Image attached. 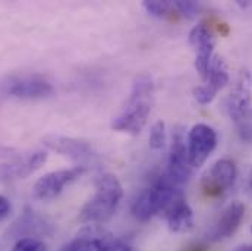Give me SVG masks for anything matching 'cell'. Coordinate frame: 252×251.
I'll return each instance as SVG.
<instances>
[{
  "instance_id": "11",
  "label": "cell",
  "mask_w": 252,
  "mask_h": 251,
  "mask_svg": "<svg viewBox=\"0 0 252 251\" xmlns=\"http://www.w3.org/2000/svg\"><path fill=\"white\" fill-rule=\"evenodd\" d=\"M43 143L47 148L76 162H84L94 154V150L88 141L73 138V137L52 134V135L44 137Z\"/></svg>"
},
{
  "instance_id": "3",
  "label": "cell",
  "mask_w": 252,
  "mask_h": 251,
  "mask_svg": "<svg viewBox=\"0 0 252 251\" xmlns=\"http://www.w3.org/2000/svg\"><path fill=\"white\" fill-rule=\"evenodd\" d=\"M182 189L175 185L166 175L160 177L153 187L144 189L132 203V215L136 220L147 222L153 216L163 213Z\"/></svg>"
},
{
  "instance_id": "13",
  "label": "cell",
  "mask_w": 252,
  "mask_h": 251,
  "mask_svg": "<svg viewBox=\"0 0 252 251\" xmlns=\"http://www.w3.org/2000/svg\"><path fill=\"white\" fill-rule=\"evenodd\" d=\"M244 216H245V206L241 201H233L221 212L220 217L217 219L213 229L210 231V238L214 241L230 238L241 226Z\"/></svg>"
},
{
  "instance_id": "8",
  "label": "cell",
  "mask_w": 252,
  "mask_h": 251,
  "mask_svg": "<svg viewBox=\"0 0 252 251\" xmlns=\"http://www.w3.org/2000/svg\"><path fill=\"white\" fill-rule=\"evenodd\" d=\"M85 172L84 166H76L70 169L55 171L41 177L32 187V195L37 200H53L56 198L66 185L76 181Z\"/></svg>"
},
{
  "instance_id": "4",
  "label": "cell",
  "mask_w": 252,
  "mask_h": 251,
  "mask_svg": "<svg viewBox=\"0 0 252 251\" xmlns=\"http://www.w3.org/2000/svg\"><path fill=\"white\" fill-rule=\"evenodd\" d=\"M175 185L187 184L192 177V166L189 163L185 132L182 126H175L172 134V148L167 160V171L164 174Z\"/></svg>"
},
{
  "instance_id": "30",
  "label": "cell",
  "mask_w": 252,
  "mask_h": 251,
  "mask_svg": "<svg viewBox=\"0 0 252 251\" xmlns=\"http://www.w3.org/2000/svg\"><path fill=\"white\" fill-rule=\"evenodd\" d=\"M193 251H201V250H193Z\"/></svg>"
},
{
  "instance_id": "31",
  "label": "cell",
  "mask_w": 252,
  "mask_h": 251,
  "mask_svg": "<svg viewBox=\"0 0 252 251\" xmlns=\"http://www.w3.org/2000/svg\"><path fill=\"white\" fill-rule=\"evenodd\" d=\"M251 232H252V226H251Z\"/></svg>"
},
{
  "instance_id": "18",
  "label": "cell",
  "mask_w": 252,
  "mask_h": 251,
  "mask_svg": "<svg viewBox=\"0 0 252 251\" xmlns=\"http://www.w3.org/2000/svg\"><path fill=\"white\" fill-rule=\"evenodd\" d=\"M166 141H167L166 124L163 121H157L151 126V131H150V147L153 150H161L164 148Z\"/></svg>"
},
{
  "instance_id": "24",
  "label": "cell",
  "mask_w": 252,
  "mask_h": 251,
  "mask_svg": "<svg viewBox=\"0 0 252 251\" xmlns=\"http://www.w3.org/2000/svg\"><path fill=\"white\" fill-rule=\"evenodd\" d=\"M10 210H12L10 201L4 195H0V222L10 215Z\"/></svg>"
},
{
  "instance_id": "21",
  "label": "cell",
  "mask_w": 252,
  "mask_h": 251,
  "mask_svg": "<svg viewBox=\"0 0 252 251\" xmlns=\"http://www.w3.org/2000/svg\"><path fill=\"white\" fill-rule=\"evenodd\" d=\"M46 244L37 238L27 237V238H19L16 244L13 246L12 251H46Z\"/></svg>"
},
{
  "instance_id": "14",
  "label": "cell",
  "mask_w": 252,
  "mask_h": 251,
  "mask_svg": "<svg viewBox=\"0 0 252 251\" xmlns=\"http://www.w3.org/2000/svg\"><path fill=\"white\" fill-rule=\"evenodd\" d=\"M167 220V226L172 232L184 234L193 228V212L188 204L184 192L178 194L173 201L163 212Z\"/></svg>"
},
{
  "instance_id": "7",
  "label": "cell",
  "mask_w": 252,
  "mask_h": 251,
  "mask_svg": "<svg viewBox=\"0 0 252 251\" xmlns=\"http://www.w3.org/2000/svg\"><path fill=\"white\" fill-rule=\"evenodd\" d=\"M236 177H238L236 165L229 159H220L202 177L201 187L205 195L219 197L233 187Z\"/></svg>"
},
{
  "instance_id": "17",
  "label": "cell",
  "mask_w": 252,
  "mask_h": 251,
  "mask_svg": "<svg viewBox=\"0 0 252 251\" xmlns=\"http://www.w3.org/2000/svg\"><path fill=\"white\" fill-rule=\"evenodd\" d=\"M142 7L147 10V13H150L151 16L156 18H166L170 15L173 3L166 1V0H150V1H144Z\"/></svg>"
},
{
  "instance_id": "15",
  "label": "cell",
  "mask_w": 252,
  "mask_h": 251,
  "mask_svg": "<svg viewBox=\"0 0 252 251\" xmlns=\"http://www.w3.org/2000/svg\"><path fill=\"white\" fill-rule=\"evenodd\" d=\"M229 79L230 76H229L226 62L223 61V58L214 55L211 58V62L208 66V73H207V78L204 79V84H207L216 93H219L221 88H224L229 84Z\"/></svg>"
},
{
  "instance_id": "26",
  "label": "cell",
  "mask_w": 252,
  "mask_h": 251,
  "mask_svg": "<svg viewBox=\"0 0 252 251\" xmlns=\"http://www.w3.org/2000/svg\"><path fill=\"white\" fill-rule=\"evenodd\" d=\"M13 153H15V150L0 145V157H10V156H13Z\"/></svg>"
},
{
  "instance_id": "5",
  "label": "cell",
  "mask_w": 252,
  "mask_h": 251,
  "mask_svg": "<svg viewBox=\"0 0 252 251\" xmlns=\"http://www.w3.org/2000/svg\"><path fill=\"white\" fill-rule=\"evenodd\" d=\"M217 147V134L211 126L196 124L190 128L187 140L189 163L192 168L202 166Z\"/></svg>"
},
{
  "instance_id": "29",
  "label": "cell",
  "mask_w": 252,
  "mask_h": 251,
  "mask_svg": "<svg viewBox=\"0 0 252 251\" xmlns=\"http://www.w3.org/2000/svg\"><path fill=\"white\" fill-rule=\"evenodd\" d=\"M236 251H252V246H244V247H239Z\"/></svg>"
},
{
  "instance_id": "6",
  "label": "cell",
  "mask_w": 252,
  "mask_h": 251,
  "mask_svg": "<svg viewBox=\"0 0 252 251\" xmlns=\"http://www.w3.org/2000/svg\"><path fill=\"white\" fill-rule=\"evenodd\" d=\"M252 100V76L250 71L242 69L233 84L230 93L224 99L223 109L226 115L238 122L251 108Z\"/></svg>"
},
{
  "instance_id": "16",
  "label": "cell",
  "mask_w": 252,
  "mask_h": 251,
  "mask_svg": "<svg viewBox=\"0 0 252 251\" xmlns=\"http://www.w3.org/2000/svg\"><path fill=\"white\" fill-rule=\"evenodd\" d=\"M46 222L35 215V212L32 210H27L22 217H19V220L15 223V228L18 229V232H28V234H32L35 232L37 229L40 231H46Z\"/></svg>"
},
{
  "instance_id": "2",
  "label": "cell",
  "mask_w": 252,
  "mask_h": 251,
  "mask_svg": "<svg viewBox=\"0 0 252 251\" xmlns=\"http://www.w3.org/2000/svg\"><path fill=\"white\" fill-rule=\"evenodd\" d=\"M97 192L93 198H90L79 212V220L82 223H104L115 215L124 189L119 179L112 174H104L98 177Z\"/></svg>"
},
{
  "instance_id": "12",
  "label": "cell",
  "mask_w": 252,
  "mask_h": 251,
  "mask_svg": "<svg viewBox=\"0 0 252 251\" xmlns=\"http://www.w3.org/2000/svg\"><path fill=\"white\" fill-rule=\"evenodd\" d=\"M47 160V153L35 151L30 156H24L12 163L0 165V182H12L18 179H25L37 169H40Z\"/></svg>"
},
{
  "instance_id": "28",
  "label": "cell",
  "mask_w": 252,
  "mask_h": 251,
  "mask_svg": "<svg viewBox=\"0 0 252 251\" xmlns=\"http://www.w3.org/2000/svg\"><path fill=\"white\" fill-rule=\"evenodd\" d=\"M247 185H248V188L252 191V169L250 171V175H248V182H247Z\"/></svg>"
},
{
  "instance_id": "10",
  "label": "cell",
  "mask_w": 252,
  "mask_h": 251,
  "mask_svg": "<svg viewBox=\"0 0 252 251\" xmlns=\"http://www.w3.org/2000/svg\"><path fill=\"white\" fill-rule=\"evenodd\" d=\"M0 91H4L9 96L16 99H44L55 93V87L38 76L31 78H9L6 81H0Z\"/></svg>"
},
{
  "instance_id": "9",
  "label": "cell",
  "mask_w": 252,
  "mask_h": 251,
  "mask_svg": "<svg viewBox=\"0 0 252 251\" xmlns=\"http://www.w3.org/2000/svg\"><path fill=\"white\" fill-rule=\"evenodd\" d=\"M189 44L195 50V68L199 76L205 79L211 58L214 56V47H216L214 33L208 25L198 24L189 33Z\"/></svg>"
},
{
  "instance_id": "20",
  "label": "cell",
  "mask_w": 252,
  "mask_h": 251,
  "mask_svg": "<svg viewBox=\"0 0 252 251\" xmlns=\"http://www.w3.org/2000/svg\"><path fill=\"white\" fill-rule=\"evenodd\" d=\"M173 6L179 13H182L188 19L196 18V15L201 10V4L198 1H192V0H176V1H173Z\"/></svg>"
},
{
  "instance_id": "1",
  "label": "cell",
  "mask_w": 252,
  "mask_h": 251,
  "mask_svg": "<svg viewBox=\"0 0 252 251\" xmlns=\"http://www.w3.org/2000/svg\"><path fill=\"white\" fill-rule=\"evenodd\" d=\"M154 93V81L151 75L141 73L132 82V91L124 112L113 118L112 129L138 135L147 124L151 113V99Z\"/></svg>"
},
{
  "instance_id": "19",
  "label": "cell",
  "mask_w": 252,
  "mask_h": 251,
  "mask_svg": "<svg viewBox=\"0 0 252 251\" xmlns=\"http://www.w3.org/2000/svg\"><path fill=\"white\" fill-rule=\"evenodd\" d=\"M238 135L244 143L252 144V109L238 121Z\"/></svg>"
},
{
  "instance_id": "23",
  "label": "cell",
  "mask_w": 252,
  "mask_h": 251,
  "mask_svg": "<svg viewBox=\"0 0 252 251\" xmlns=\"http://www.w3.org/2000/svg\"><path fill=\"white\" fill-rule=\"evenodd\" d=\"M59 251H93L91 247L81 238V237H75L70 243L64 244Z\"/></svg>"
},
{
  "instance_id": "25",
  "label": "cell",
  "mask_w": 252,
  "mask_h": 251,
  "mask_svg": "<svg viewBox=\"0 0 252 251\" xmlns=\"http://www.w3.org/2000/svg\"><path fill=\"white\" fill-rule=\"evenodd\" d=\"M113 251H139V250H138V249H135V247H132V246H129V244H126V243L118 241V244H116V247H115V250Z\"/></svg>"
},
{
  "instance_id": "27",
  "label": "cell",
  "mask_w": 252,
  "mask_h": 251,
  "mask_svg": "<svg viewBox=\"0 0 252 251\" xmlns=\"http://www.w3.org/2000/svg\"><path fill=\"white\" fill-rule=\"evenodd\" d=\"M236 4L239 6V7H242V9H245V7H250V6H252V1H241V0H238L236 1Z\"/></svg>"
},
{
  "instance_id": "22",
  "label": "cell",
  "mask_w": 252,
  "mask_h": 251,
  "mask_svg": "<svg viewBox=\"0 0 252 251\" xmlns=\"http://www.w3.org/2000/svg\"><path fill=\"white\" fill-rule=\"evenodd\" d=\"M192 94H193L195 100H196L199 105H210V103L216 99V94H217V93H216L211 87H208L207 84H202V85L195 87L193 91H192Z\"/></svg>"
}]
</instances>
